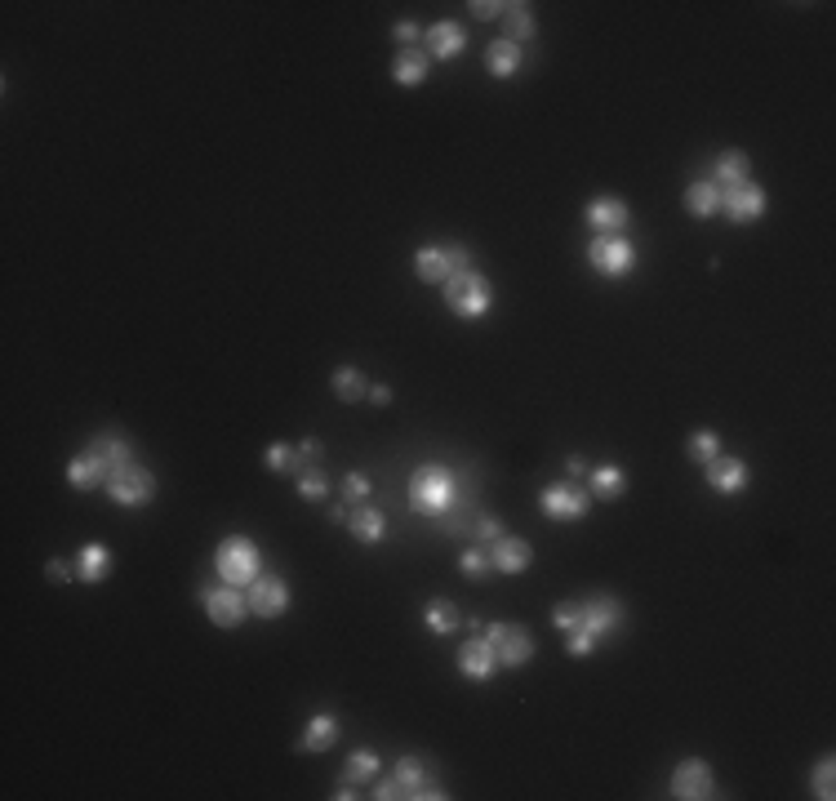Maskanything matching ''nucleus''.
<instances>
[{
    "label": "nucleus",
    "instance_id": "obj_5",
    "mask_svg": "<svg viewBox=\"0 0 836 801\" xmlns=\"http://www.w3.org/2000/svg\"><path fill=\"white\" fill-rule=\"evenodd\" d=\"M103 490H107V499L121 503V508H147V503L156 499V477H152V468H147V463L129 459V463H121V468L107 472V486Z\"/></svg>",
    "mask_w": 836,
    "mask_h": 801
},
{
    "label": "nucleus",
    "instance_id": "obj_44",
    "mask_svg": "<svg viewBox=\"0 0 836 801\" xmlns=\"http://www.w3.org/2000/svg\"><path fill=\"white\" fill-rule=\"evenodd\" d=\"M467 9H472V18H503L507 14L503 0H472Z\"/></svg>",
    "mask_w": 836,
    "mask_h": 801
},
{
    "label": "nucleus",
    "instance_id": "obj_21",
    "mask_svg": "<svg viewBox=\"0 0 836 801\" xmlns=\"http://www.w3.org/2000/svg\"><path fill=\"white\" fill-rule=\"evenodd\" d=\"M338 744V717L334 712H312L303 739H298V753H330Z\"/></svg>",
    "mask_w": 836,
    "mask_h": 801
},
{
    "label": "nucleus",
    "instance_id": "obj_38",
    "mask_svg": "<svg viewBox=\"0 0 836 801\" xmlns=\"http://www.w3.org/2000/svg\"><path fill=\"white\" fill-rule=\"evenodd\" d=\"M370 494H374V481H370V472H361V468H352L343 477V503H370Z\"/></svg>",
    "mask_w": 836,
    "mask_h": 801
},
{
    "label": "nucleus",
    "instance_id": "obj_32",
    "mask_svg": "<svg viewBox=\"0 0 836 801\" xmlns=\"http://www.w3.org/2000/svg\"><path fill=\"white\" fill-rule=\"evenodd\" d=\"M334 397L347 401V405L370 397V383H365V374L356 370V365H338V370H334Z\"/></svg>",
    "mask_w": 836,
    "mask_h": 801
},
{
    "label": "nucleus",
    "instance_id": "obj_25",
    "mask_svg": "<svg viewBox=\"0 0 836 801\" xmlns=\"http://www.w3.org/2000/svg\"><path fill=\"white\" fill-rule=\"evenodd\" d=\"M685 214H690V219H703V223H708L712 214H721V187H716L712 178H694V183L685 187Z\"/></svg>",
    "mask_w": 836,
    "mask_h": 801
},
{
    "label": "nucleus",
    "instance_id": "obj_41",
    "mask_svg": "<svg viewBox=\"0 0 836 801\" xmlns=\"http://www.w3.org/2000/svg\"><path fill=\"white\" fill-rule=\"evenodd\" d=\"M374 801H405V788L396 784V775H387V779H374Z\"/></svg>",
    "mask_w": 836,
    "mask_h": 801
},
{
    "label": "nucleus",
    "instance_id": "obj_7",
    "mask_svg": "<svg viewBox=\"0 0 836 801\" xmlns=\"http://www.w3.org/2000/svg\"><path fill=\"white\" fill-rule=\"evenodd\" d=\"M481 632L494 646V655H499V668H525L534 659V650H539L521 623H490V628H481Z\"/></svg>",
    "mask_w": 836,
    "mask_h": 801
},
{
    "label": "nucleus",
    "instance_id": "obj_33",
    "mask_svg": "<svg viewBox=\"0 0 836 801\" xmlns=\"http://www.w3.org/2000/svg\"><path fill=\"white\" fill-rule=\"evenodd\" d=\"M263 463H267V472H276V477H298L303 472V463H298V450L294 445H267L263 450Z\"/></svg>",
    "mask_w": 836,
    "mask_h": 801
},
{
    "label": "nucleus",
    "instance_id": "obj_29",
    "mask_svg": "<svg viewBox=\"0 0 836 801\" xmlns=\"http://www.w3.org/2000/svg\"><path fill=\"white\" fill-rule=\"evenodd\" d=\"M378 770H383V757L374 753V748H356V753H347V766H343V784L361 788V784H374Z\"/></svg>",
    "mask_w": 836,
    "mask_h": 801
},
{
    "label": "nucleus",
    "instance_id": "obj_6",
    "mask_svg": "<svg viewBox=\"0 0 836 801\" xmlns=\"http://www.w3.org/2000/svg\"><path fill=\"white\" fill-rule=\"evenodd\" d=\"M539 512L547 521H561V526H570V521H583L587 512H592V494L579 481H556V486H547L539 494Z\"/></svg>",
    "mask_w": 836,
    "mask_h": 801
},
{
    "label": "nucleus",
    "instance_id": "obj_27",
    "mask_svg": "<svg viewBox=\"0 0 836 801\" xmlns=\"http://www.w3.org/2000/svg\"><path fill=\"white\" fill-rule=\"evenodd\" d=\"M534 36H539V23H534V9L525 5V0L507 5V14H503V41H512V45H530Z\"/></svg>",
    "mask_w": 836,
    "mask_h": 801
},
{
    "label": "nucleus",
    "instance_id": "obj_14",
    "mask_svg": "<svg viewBox=\"0 0 836 801\" xmlns=\"http://www.w3.org/2000/svg\"><path fill=\"white\" fill-rule=\"evenodd\" d=\"M583 219L596 236H619L623 227L632 223V210H627V201H619V196H596V201H587Z\"/></svg>",
    "mask_w": 836,
    "mask_h": 801
},
{
    "label": "nucleus",
    "instance_id": "obj_8",
    "mask_svg": "<svg viewBox=\"0 0 836 801\" xmlns=\"http://www.w3.org/2000/svg\"><path fill=\"white\" fill-rule=\"evenodd\" d=\"M587 263H592L596 276H610V281H619L636 267V245L627 241V236H596L592 245H587Z\"/></svg>",
    "mask_w": 836,
    "mask_h": 801
},
{
    "label": "nucleus",
    "instance_id": "obj_9",
    "mask_svg": "<svg viewBox=\"0 0 836 801\" xmlns=\"http://www.w3.org/2000/svg\"><path fill=\"white\" fill-rule=\"evenodd\" d=\"M205 615L214 628H241L250 619V601H245V588H232V583H214V588L201 592Z\"/></svg>",
    "mask_w": 836,
    "mask_h": 801
},
{
    "label": "nucleus",
    "instance_id": "obj_4",
    "mask_svg": "<svg viewBox=\"0 0 836 801\" xmlns=\"http://www.w3.org/2000/svg\"><path fill=\"white\" fill-rule=\"evenodd\" d=\"M441 290H445V308L454 316H463V321H481V316L494 308V285L485 281L481 272H472V267H467V272H454Z\"/></svg>",
    "mask_w": 836,
    "mask_h": 801
},
{
    "label": "nucleus",
    "instance_id": "obj_46",
    "mask_svg": "<svg viewBox=\"0 0 836 801\" xmlns=\"http://www.w3.org/2000/svg\"><path fill=\"white\" fill-rule=\"evenodd\" d=\"M445 254H450L454 272H467V267H472V250H467V245H445Z\"/></svg>",
    "mask_w": 836,
    "mask_h": 801
},
{
    "label": "nucleus",
    "instance_id": "obj_1",
    "mask_svg": "<svg viewBox=\"0 0 836 801\" xmlns=\"http://www.w3.org/2000/svg\"><path fill=\"white\" fill-rule=\"evenodd\" d=\"M476 503V486L467 481L459 486L445 463H418L414 477H410V508L423 512V517H450V508H472Z\"/></svg>",
    "mask_w": 836,
    "mask_h": 801
},
{
    "label": "nucleus",
    "instance_id": "obj_23",
    "mask_svg": "<svg viewBox=\"0 0 836 801\" xmlns=\"http://www.w3.org/2000/svg\"><path fill=\"white\" fill-rule=\"evenodd\" d=\"M347 530H352V539L356 543H383V534H387V517L378 508H370V503H356L352 512H347Z\"/></svg>",
    "mask_w": 836,
    "mask_h": 801
},
{
    "label": "nucleus",
    "instance_id": "obj_20",
    "mask_svg": "<svg viewBox=\"0 0 836 801\" xmlns=\"http://www.w3.org/2000/svg\"><path fill=\"white\" fill-rule=\"evenodd\" d=\"M414 276L427 285H445L454 276L450 267V254H445V245H418L414 250Z\"/></svg>",
    "mask_w": 836,
    "mask_h": 801
},
{
    "label": "nucleus",
    "instance_id": "obj_45",
    "mask_svg": "<svg viewBox=\"0 0 836 801\" xmlns=\"http://www.w3.org/2000/svg\"><path fill=\"white\" fill-rule=\"evenodd\" d=\"M392 36H396V45H401V49H414V41H423L418 23H396V27H392Z\"/></svg>",
    "mask_w": 836,
    "mask_h": 801
},
{
    "label": "nucleus",
    "instance_id": "obj_40",
    "mask_svg": "<svg viewBox=\"0 0 836 801\" xmlns=\"http://www.w3.org/2000/svg\"><path fill=\"white\" fill-rule=\"evenodd\" d=\"M574 623H579V601H556V606H552V628L570 632Z\"/></svg>",
    "mask_w": 836,
    "mask_h": 801
},
{
    "label": "nucleus",
    "instance_id": "obj_15",
    "mask_svg": "<svg viewBox=\"0 0 836 801\" xmlns=\"http://www.w3.org/2000/svg\"><path fill=\"white\" fill-rule=\"evenodd\" d=\"M459 672L472 681H490L494 672H499V655H494V646L485 641V632L481 637H467L459 646Z\"/></svg>",
    "mask_w": 836,
    "mask_h": 801
},
{
    "label": "nucleus",
    "instance_id": "obj_10",
    "mask_svg": "<svg viewBox=\"0 0 836 801\" xmlns=\"http://www.w3.org/2000/svg\"><path fill=\"white\" fill-rule=\"evenodd\" d=\"M672 797L676 801H708L716 797V775L703 757H685L672 770Z\"/></svg>",
    "mask_w": 836,
    "mask_h": 801
},
{
    "label": "nucleus",
    "instance_id": "obj_39",
    "mask_svg": "<svg viewBox=\"0 0 836 801\" xmlns=\"http://www.w3.org/2000/svg\"><path fill=\"white\" fill-rule=\"evenodd\" d=\"M503 534H507V530H503V521H499V517H485V512H481V517L472 521V534H467V539H472V543H481V548H490V543H499Z\"/></svg>",
    "mask_w": 836,
    "mask_h": 801
},
{
    "label": "nucleus",
    "instance_id": "obj_22",
    "mask_svg": "<svg viewBox=\"0 0 836 801\" xmlns=\"http://www.w3.org/2000/svg\"><path fill=\"white\" fill-rule=\"evenodd\" d=\"M67 486H72V490H98V486H107V463L98 459V454L81 450L76 459H67Z\"/></svg>",
    "mask_w": 836,
    "mask_h": 801
},
{
    "label": "nucleus",
    "instance_id": "obj_47",
    "mask_svg": "<svg viewBox=\"0 0 836 801\" xmlns=\"http://www.w3.org/2000/svg\"><path fill=\"white\" fill-rule=\"evenodd\" d=\"M370 405H392V388L387 383H370V397H365Z\"/></svg>",
    "mask_w": 836,
    "mask_h": 801
},
{
    "label": "nucleus",
    "instance_id": "obj_28",
    "mask_svg": "<svg viewBox=\"0 0 836 801\" xmlns=\"http://www.w3.org/2000/svg\"><path fill=\"white\" fill-rule=\"evenodd\" d=\"M521 58H525V54H521V45L503 41V36H499V41H494L490 49H485V67H490V76H494V81H512V76L521 72Z\"/></svg>",
    "mask_w": 836,
    "mask_h": 801
},
{
    "label": "nucleus",
    "instance_id": "obj_17",
    "mask_svg": "<svg viewBox=\"0 0 836 801\" xmlns=\"http://www.w3.org/2000/svg\"><path fill=\"white\" fill-rule=\"evenodd\" d=\"M490 561L499 575H525L534 566V548L525 539H516V534H503L499 543H490Z\"/></svg>",
    "mask_w": 836,
    "mask_h": 801
},
{
    "label": "nucleus",
    "instance_id": "obj_12",
    "mask_svg": "<svg viewBox=\"0 0 836 801\" xmlns=\"http://www.w3.org/2000/svg\"><path fill=\"white\" fill-rule=\"evenodd\" d=\"M765 187L761 183H734V187H721V214L730 223H756L765 214Z\"/></svg>",
    "mask_w": 836,
    "mask_h": 801
},
{
    "label": "nucleus",
    "instance_id": "obj_26",
    "mask_svg": "<svg viewBox=\"0 0 836 801\" xmlns=\"http://www.w3.org/2000/svg\"><path fill=\"white\" fill-rule=\"evenodd\" d=\"M748 178H752V156L748 152L730 147V152L716 156V165H712V183L716 187H734V183H748Z\"/></svg>",
    "mask_w": 836,
    "mask_h": 801
},
{
    "label": "nucleus",
    "instance_id": "obj_36",
    "mask_svg": "<svg viewBox=\"0 0 836 801\" xmlns=\"http://www.w3.org/2000/svg\"><path fill=\"white\" fill-rule=\"evenodd\" d=\"M810 793L819 797V801H832L836 797V761L832 757H823L819 766L810 770Z\"/></svg>",
    "mask_w": 836,
    "mask_h": 801
},
{
    "label": "nucleus",
    "instance_id": "obj_37",
    "mask_svg": "<svg viewBox=\"0 0 836 801\" xmlns=\"http://www.w3.org/2000/svg\"><path fill=\"white\" fill-rule=\"evenodd\" d=\"M685 450H690L694 463H712L716 454H721V437H716L712 428H699V432H690V445H685Z\"/></svg>",
    "mask_w": 836,
    "mask_h": 801
},
{
    "label": "nucleus",
    "instance_id": "obj_18",
    "mask_svg": "<svg viewBox=\"0 0 836 801\" xmlns=\"http://www.w3.org/2000/svg\"><path fill=\"white\" fill-rule=\"evenodd\" d=\"M623 490H627V472L619 463H592V468H587V494H592V499L614 503V499H623Z\"/></svg>",
    "mask_w": 836,
    "mask_h": 801
},
{
    "label": "nucleus",
    "instance_id": "obj_48",
    "mask_svg": "<svg viewBox=\"0 0 836 801\" xmlns=\"http://www.w3.org/2000/svg\"><path fill=\"white\" fill-rule=\"evenodd\" d=\"M587 468H592V463H587L583 454H570V459H565V472H570V477H587Z\"/></svg>",
    "mask_w": 836,
    "mask_h": 801
},
{
    "label": "nucleus",
    "instance_id": "obj_42",
    "mask_svg": "<svg viewBox=\"0 0 836 801\" xmlns=\"http://www.w3.org/2000/svg\"><path fill=\"white\" fill-rule=\"evenodd\" d=\"M294 450H298V463H303V468H312V463H321V459H325V445H321V441H316V437H307V441H298V445H294Z\"/></svg>",
    "mask_w": 836,
    "mask_h": 801
},
{
    "label": "nucleus",
    "instance_id": "obj_3",
    "mask_svg": "<svg viewBox=\"0 0 836 801\" xmlns=\"http://www.w3.org/2000/svg\"><path fill=\"white\" fill-rule=\"evenodd\" d=\"M214 575L232 588H250V583L263 575V557H258V543L245 539V534H227L214 552Z\"/></svg>",
    "mask_w": 836,
    "mask_h": 801
},
{
    "label": "nucleus",
    "instance_id": "obj_16",
    "mask_svg": "<svg viewBox=\"0 0 836 801\" xmlns=\"http://www.w3.org/2000/svg\"><path fill=\"white\" fill-rule=\"evenodd\" d=\"M423 45H427V58H441V63H454V58L463 54L467 49V32L459 23H450V18H445V23H432L423 32Z\"/></svg>",
    "mask_w": 836,
    "mask_h": 801
},
{
    "label": "nucleus",
    "instance_id": "obj_31",
    "mask_svg": "<svg viewBox=\"0 0 836 801\" xmlns=\"http://www.w3.org/2000/svg\"><path fill=\"white\" fill-rule=\"evenodd\" d=\"M396 784L405 788V801H418L423 797V784H427V766H423V757H414V753H405L401 761H396Z\"/></svg>",
    "mask_w": 836,
    "mask_h": 801
},
{
    "label": "nucleus",
    "instance_id": "obj_13",
    "mask_svg": "<svg viewBox=\"0 0 836 801\" xmlns=\"http://www.w3.org/2000/svg\"><path fill=\"white\" fill-rule=\"evenodd\" d=\"M703 481H708L716 494H743L752 481V468L739 454H716L712 463H703Z\"/></svg>",
    "mask_w": 836,
    "mask_h": 801
},
{
    "label": "nucleus",
    "instance_id": "obj_49",
    "mask_svg": "<svg viewBox=\"0 0 836 801\" xmlns=\"http://www.w3.org/2000/svg\"><path fill=\"white\" fill-rule=\"evenodd\" d=\"M330 797H334V801H356V797H361V793H356L352 784H343V779H338V793H330Z\"/></svg>",
    "mask_w": 836,
    "mask_h": 801
},
{
    "label": "nucleus",
    "instance_id": "obj_35",
    "mask_svg": "<svg viewBox=\"0 0 836 801\" xmlns=\"http://www.w3.org/2000/svg\"><path fill=\"white\" fill-rule=\"evenodd\" d=\"M298 494H303V499H312V503H321L325 494H330V477H325L321 472V463H312V468H303L298 472Z\"/></svg>",
    "mask_w": 836,
    "mask_h": 801
},
{
    "label": "nucleus",
    "instance_id": "obj_19",
    "mask_svg": "<svg viewBox=\"0 0 836 801\" xmlns=\"http://www.w3.org/2000/svg\"><path fill=\"white\" fill-rule=\"evenodd\" d=\"M112 566H116V557L107 543H85V548L76 552V579L81 583H107L112 579Z\"/></svg>",
    "mask_w": 836,
    "mask_h": 801
},
{
    "label": "nucleus",
    "instance_id": "obj_24",
    "mask_svg": "<svg viewBox=\"0 0 836 801\" xmlns=\"http://www.w3.org/2000/svg\"><path fill=\"white\" fill-rule=\"evenodd\" d=\"M427 63H432V58H427V49H396V58H392V81L401 85V89H418L427 81Z\"/></svg>",
    "mask_w": 836,
    "mask_h": 801
},
{
    "label": "nucleus",
    "instance_id": "obj_34",
    "mask_svg": "<svg viewBox=\"0 0 836 801\" xmlns=\"http://www.w3.org/2000/svg\"><path fill=\"white\" fill-rule=\"evenodd\" d=\"M459 570L467 579H485L494 570V561H490V548H481V543H467V548L459 552Z\"/></svg>",
    "mask_w": 836,
    "mask_h": 801
},
{
    "label": "nucleus",
    "instance_id": "obj_30",
    "mask_svg": "<svg viewBox=\"0 0 836 801\" xmlns=\"http://www.w3.org/2000/svg\"><path fill=\"white\" fill-rule=\"evenodd\" d=\"M423 623L436 632V637H450V632L463 623V610L454 606L450 597H432V601L423 606Z\"/></svg>",
    "mask_w": 836,
    "mask_h": 801
},
{
    "label": "nucleus",
    "instance_id": "obj_43",
    "mask_svg": "<svg viewBox=\"0 0 836 801\" xmlns=\"http://www.w3.org/2000/svg\"><path fill=\"white\" fill-rule=\"evenodd\" d=\"M45 575H49V583H72L76 579V561H49L45 566Z\"/></svg>",
    "mask_w": 836,
    "mask_h": 801
},
{
    "label": "nucleus",
    "instance_id": "obj_50",
    "mask_svg": "<svg viewBox=\"0 0 836 801\" xmlns=\"http://www.w3.org/2000/svg\"><path fill=\"white\" fill-rule=\"evenodd\" d=\"M330 521H334V526H347V503H343V508H330Z\"/></svg>",
    "mask_w": 836,
    "mask_h": 801
},
{
    "label": "nucleus",
    "instance_id": "obj_11",
    "mask_svg": "<svg viewBox=\"0 0 836 801\" xmlns=\"http://www.w3.org/2000/svg\"><path fill=\"white\" fill-rule=\"evenodd\" d=\"M245 601H250L254 619H281L290 610V583L281 575H258L250 588H245Z\"/></svg>",
    "mask_w": 836,
    "mask_h": 801
},
{
    "label": "nucleus",
    "instance_id": "obj_2",
    "mask_svg": "<svg viewBox=\"0 0 836 801\" xmlns=\"http://www.w3.org/2000/svg\"><path fill=\"white\" fill-rule=\"evenodd\" d=\"M623 619H627V610H623V601L619 597H610V592H601V597H587L579 601V623H574L565 637H570V655L574 659H587L596 646H601L610 632H619L623 628Z\"/></svg>",
    "mask_w": 836,
    "mask_h": 801
}]
</instances>
